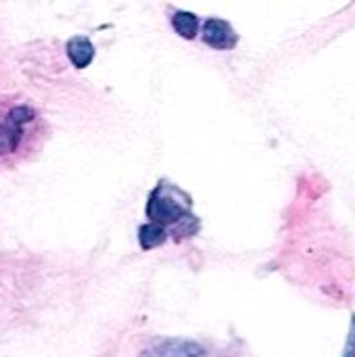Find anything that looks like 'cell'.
<instances>
[{
    "label": "cell",
    "instance_id": "7a4b0ae2",
    "mask_svg": "<svg viewBox=\"0 0 355 357\" xmlns=\"http://www.w3.org/2000/svg\"><path fill=\"white\" fill-rule=\"evenodd\" d=\"M142 357H207V351L186 339H165L144 351Z\"/></svg>",
    "mask_w": 355,
    "mask_h": 357
},
{
    "label": "cell",
    "instance_id": "5b68a950",
    "mask_svg": "<svg viewBox=\"0 0 355 357\" xmlns=\"http://www.w3.org/2000/svg\"><path fill=\"white\" fill-rule=\"evenodd\" d=\"M172 25L178 31V36L186 40H192L199 33V19L195 13H188V10H176L172 17Z\"/></svg>",
    "mask_w": 355,
    "mask_h": 357
},
{
    "label": "cell",
    "instance_id": "52a82bcc",
    "mask_svg": "<svg viewBox=\"0 0 355 357\" xmlns=\"http://www.w3.org/2000/svg\"><path fill=\"white\" fill-rule=\"evenodd\" d=\"M19 140H21V126H17L10 119H6L0 126V155L13 153L17 149Z\"/></svg>",
    "mask_w": 355,
    "mask_h": 357
},
{
    "label": "cell",
    "instance_id": "3957f363",
    "mask_svg": "<svg viewBox=\"0 0 355 357\" xmlns=\"http://www.w3.org/2000/svg\"><path fill=\"white\" fill-rule=\"evenodd\" d=\"M203 42L218 50H230L236 46L239 36L224 19H207L203 25Z\"/></svg>",
    "mask_w": 355,
    "mask_h": 357
},
{
    "label": "cell",
    "instance_id": "8992f818",
    "mask_svg": "<svg viewBox=\"0 0 355 357\" xmlns=\"http://www.w3.org/2000/svg\"><path fill=\"white\" fill-rule=\"evenodd\" d=\"M138 241H140V247H142L144 251H151V249H155V247H161V245L167 241V232H165L163 226L151 222V224H144V226L140 228Z\"/></svg>",
    "mask_w": 355,
    "mask_h": 357
},
{
    "label": "cell",
    "instance_id": "ba28073f",
    "mask_svg": "<svg viewBox=\"0 0 355 357\" xmlns=\"http://www.w3.org/2000/svg\"><path fill=\"white\" fill-rule=\"evenodd\" d=\"M197 230H199V220L195 215H186L184 220H180L178 224H174V234H176L178 241L184 238V236L197 234Z\"/></svg>",
    "mask_w": 355,
    "mask_h": 357
},
{
    "label": "cell",
    "instance_id": "6da1fadb",
    "mask_svg": "<svg viewBox=\"0 0 355 357\" xmlns=\"http://www.w3.org/2000/svg\"><path fill=\"white\" fill-rule=\"evenodd\" d=\"M146 215L153 224H178L190 215V197L174 184H159L149 199Z\"/></svg>",
    "mask_w": 355,
    "mask_h": 357
},
{
    "label": "cell",
    "instance_id": "9c48e42d",
    "mask_svg": "<svg viewBox=\"0 0 355 357\" xmlns=\"http://www.w3.org/2000/svg\"><path fill=\"white\" fill-rule=\"evenodd\" d=\"M8 119L17 126H23L25 121H31L33 119V111L27 109V107H17L8 113Z\"/></svg>",
    "mask_w": 355,
    "mask_h": 357
},
{
    "label": "cell",
    "instance_id": "277c9868",
    "mask_svg": "<svg viewBox=\"0 0 355 357\" xmlns=\"http://www.w3.org/2000/svg\"><path fill=\"white\" fill-rule=\"evenodd\" d=\"M67 54L71 59V63L77 67V69H84L92 63L94 59V46L88 38L84 36H75L67 42Z\"/></svg>",
    "mask_w": 355,
    "mask_h": 357
}]
</instances>
